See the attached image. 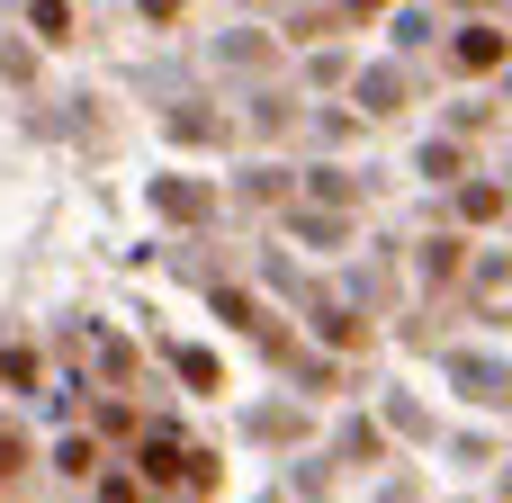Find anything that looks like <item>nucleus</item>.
I'll list each match as a JSON object with an SVG mask.
<instances>
[{"label": "nucleus", "instance_id": "obj_1", "mask_svg": "<svg viewBox=\"0 0 512 503\" xmlns=\"http://www.w3.org/2000/svg\"><path fill=\"white\" fill-rule=\"evenodd\" d=\"M459 63H477V72L504 63V36H495V27H468V36H459Z\"/></svg>", "mask_w": 512, "mask_h": 503}]
</instances>
